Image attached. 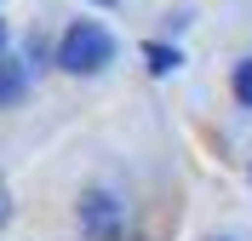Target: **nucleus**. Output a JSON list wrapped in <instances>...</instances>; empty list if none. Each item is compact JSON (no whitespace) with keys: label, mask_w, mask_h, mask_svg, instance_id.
Listing matches in <instances>:
<instances>
[{"label":"nucleus","mask_w":252,"mask_h":241,"mask_svg":"<svg viewBox=\"0 0 252 241\" xmlns=\"http://www.w3.org/2000/svg\"><path fill=\"white\" fill-rule=\"evenodd\" d=\"M109 64H115V40L103 23H75L58 40V69H69V75H97Z\"/></svg>","instance_id":"obj_1"},{"label":"nucleus","mask_w":252,"mask_h":241,"mask_svg":"<svg viewBox=\"0 0 252 241\" xmlns=\"http://www.w3.org/2000/svg\"><path fill=\"white\" fill-rule=\"evenodd\" d=\"M80 230H86V241H115V230H121V201L103 195V190H92L80 201Z\"/></svg>","instance_id":"obj_2"},{"label":"nucleus","mask_w":252,"mask_h":241,"mask_svg":"<svg viewBox=\"0 0 252 241\" xmlns=\"http://www.w3.org/2000/svg\"><path fill=\"white\" fill-rule=\"evenodd\" d=\"M23 86H29V69L17 64V58L0 52V109H12L17 98H23Z\"/></svg>","instance_id":"obj_3"},{"label":"nucleus","mask_w":252,"mask_h":241,"mask_svg":"<svg viewBox=\"0 0 252 241\" xmlns=\"http://www.w3.org/2000/svg\"><path fill=\"white\" fill-rule=\"evenodd\" d=\"M143 58H149V69H155V75H172V69L184 64V58H178V46H160V40H149V46H143Z\"/></svg>","instance_id":"obj_4"},{"label":"nucleus","mask_w":252,"mask_h":241,"mask_svg":"<svg viewBox=\"0 0 252 241\" xmlns=\"http://www.w3.org/2000/svg\"><path fill=\"white\" fill-rule=\"evenodd\" d=\"M235 98L252 109V58H241V64H235Z\"/></svg>","instance_id":"obj_5"},{"label":"nucleus","mask_w":252,"mask_h":241,"mask_svg":"<svg viewBox=\"0 0 252 241\" xmlns=\"http://www.w3.org/2000/svg\"><path fill=\"white\" fill-rule=\"evenodd\" d=\"M0 46H6V23H0Z\"/></svg>","instance_id":"obj_6"},{"label":"nucleus","mask_w":252,"mask_h":241,"mask_svg":"<svg viewBox=\"0 0 252 241\" xmlns=\"http://www.w3.org/2000/svg\"><path fill=\"white\" fill-rule=\"evenodd\" d=\"M92 6H115V0H92Z\"/></svg>","instance_id":"obj_7"}]
</instances>
